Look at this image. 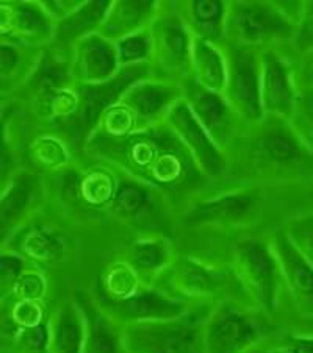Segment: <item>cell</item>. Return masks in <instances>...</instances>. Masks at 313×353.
Here are the masks:
<instances>
[{
    "label": "cell",
    "mask_w": 313,
    "mask_h": 353,
    "mask_svg": "<svg viewBox=\"0 0 313 353\" xmlns=\"http://www.w3.org/2000/svg\"><path fill=\"white\" fill-rule=\"evenodd\" d=\"M84 154L157 188L171 203H193L209 181L167 122L120 138L94 133Z\"/></svg>",
    "instance_id": "cell-1"
},
{
    "label": "cell",
    "mask_w": 313,
    "mask_h": 353,
    "mask_svg": "<svg viewBox=\"0 0 313 353\" xmlns=\"http://www.w3.org/2000/svg\"><path fill=\"white\" fill-rule=\"evenodd\" d=\"M227 175L267 185L312 181L313 157L290 122L265 117L235 139L227 152Z\"/></svg>",
    "instance_id": "cell-2"
},
{
    "label": "cell",
    "mask_w": 313,
    "mask_h": 353,
    "mask_svg": "<svg viewBox=\"0 0 313 353\" xmlns=\"http://www.w3.org/2000/svg\"><path fill=\"white\" fill-rule=\"evenodd\" d=\"M303 2H229L227 43L273 49L292 44Z\"/></svg>",
    "instance_id": "cell-3"
},
{
    "label": "cell",
    "mask_w": 313,
    "mask_h": 353,
    "mask_svg": "<svg viewBox=\"0 0 313 353\" xmlns=\"http://www.w3.org/2000/svg\"><path fill=\"white\" fill-rule=\"evenodd\" d=\"M230 269L252 307L273 316L285 286L271 241L257 236L238 239L230 249Z\"/></svg>",
    "instance_id": "cell-4"
},
{
    "label": "cell",
    "mask_w": 313,
    "mask_h": 353,
    "mask_svg": "<svg viewBox=\"0 0 313 353\" xmlns=\"http://www.w3.org/2000/svg\"><path fill=\"white\" fill-rule=\"evenodd\" d=\"M269 316L234 299L210 307L204 325L205 353H252L273 336Z\"/></svg>",
    "instance_id": "cell-5"
},
{
    "label": "cell",
    "mask_w": 313,
    "mask_h": 353,
    "mask_svg": "<svg viewBox=\"0 0 313 353\" xmlns=\"http://www.w3.org/2000/svg\"><path fill=\"white\" fill-rule=\"evenodd\" d=\"M155 77L152 64L122 68L115 79L99 85H77L79 105L74 116L61 125H58L64 134L84 152L86 141L97 130L104 114L121 102L124 94L138 81Z\"/></svg>",
    "instance_id": "cell-6"
},
{
    "label": "cell",
    "mask_w": 313,
    "mask_h": 353,
    "mask_svg": "<svg viewBox=\"0 0 313 353\" xmlns=\"http://www.w3.org/2000/svg\"><path fill=\"white\" fill-rule=\"evenodd\" d=\"M211 305H191L184 316L176 319L126 327L129 352L205 353L204 325Z\"/></svg>",
    "instance_id": "cell-7"
},
{
    "label": "cell",
    "mask_w": 313,
    "mask_h": 353,
    "mask_svg": "<svg viewBox=\"0 0 313 353\" xmlns=\"http://www.w3.org/2000/svg\"><path fill=\"white\" fill-rule=\"evenodd\" d=\"M116 192L107 213L133 230H140L141 234L168 236L171 232L169 205H173L169 199L157 188L120 170H116Z\"/></svg>",
    "instance_id": "cell-8"
},
{
    "label": "cell",
    "mask_w": 313,
    "mask_h": 353,
    "mask_svg": "<svg viewBox=\"0 0 313 353\" xmlns=\"http://www.w3.org/2000/svg\"><path fill=\"white\" fill-rule=\"evenodd\" d=\"M152 66L157 79L182 83L191 75L193 33L174 2H162L151 26Z\"/></svg>",
    "instance_id": "cell-9"
},
{
    "label": "cell",
    "mask_w": 313,
    "mask_h": 353,
    "mask_svg": "<svg viewBox=\"0 0 313 353\" xmlns=\"http://www.w3.org/2000/svg\"><path fill=\"white\" fill-rule=\"evenodd\" d=\"M227 55V81L224 97L245 127L265 119L262 105V50L257 47L224 46Z\"/></svg>",
    "instance_id": "cell-10"
},
{
    "label": "cell",
    "mask_w": 313,
    "mask_h": 353,
    "mask_svg": "<svg viewBox=\"0 0 313 353\" xmlns=\"http://www.w3.org/2000/svg\"><path fill=\"white\" fill-rule=\"evenodd\" d=\"M163 275L167 276V292L190 305L221 302L230 299V288L240 286L230 268L224 269L188 255H177Z\"/></svg>",
    "instance_id": "cell-11"
},
{
    "label": "cell",
    "mask_w": 313,
    "mask_h": 353,
    "mask_svg": "<svg viewBox=\"0 0 313 353\" xmlns=\"http://www.w3.org/2000/svg\"><path fill=\"white\" fill-rule=\"evenodd\" d=\"M52 175L57 179L54 180V192L69 207L105 213L108 211L117 186L115 169L96 163L88 169L68 166Z\"/></svg>",
    "instance_id": "cell-12"
},
{
    "label": "cell",
    "mask_w": 313,
    "mask_h": 353,
    "mask_svg": "<svg viewBox=\"0 0 313 353\" xmlns=\"http://www.w3.org/2000/svg\"><path fill=\"white\" fill-rule=\"evenodd\" d=\"M93 297L99 307L122 327L176 319L184 316L191 307L190 303L149 283H143L133 294L120 300L96 297L94 294Z\"/></svg>",
    "instance_id": "cell-13"
},
{
    "label": "cell",
    "mask_w": 313,
    "mask_h": 353,
    "mask_svg": "<svg viewBox=\"0 0 313 353\" xmlns=\"http://www.w3.org/2000/svg\"><path fill=\"white\" fill-rule=\"evenodd\" d=\"M182 86L184 99L193 116L214 139L218 149L227 157L235 139L245 130L243 122L235 114L224 94L205 90L193 77H187L182 81Z\"/></svg>",
    "instance_id": "cell-14"
},
{
    "label": "cell",
    "mask_w": 313,
    "mask_h": 353,
    "mask_svg": "<svg viewBox=\"0 0 313 353\" xmlns=\"http://www.w3.org/2000/svg\"><path fill=\"white\" fill-rule=\"evenodd\" d=\"M260 199L256 190H234L200 197L190 203L182 222L199 227H237L257 216Z\"/></svg>",
    "instance_id": "cell-15"
},
{
    "label": "cell",
    "mask_w": 313,
    "mask_h": 353,
    "mask_svg": "<svg viewBox=\"0 0 313 353\" xmlns=\"http://www.w3.org/2000/svg\"><path fill=\"white\" fill-rule=\"evenodd\" d=\"M46 183L43 176L28 169H17L2 185L0 197V238L2 244L13 236L43 203Z\"/></svg>",
    "instance_id": "cell-16"
},
{
    "label": "cell",
    "mask_w": 313,
    "mask_h": 353,
    "mask_svg": "<svg viewBox=\"0 0 313 353\" xmlns=\"http://www.w3.org/2000/svg\"><path fill=\"white\" fill-rule=\"evenodd\" d=\"M177 138L190 152L200 172L209 180H220L227 175V157L218 149L214 139L204 130V127L193 116L185 99H182L171 110L167 121Z\"/></svg>",
    "instance_id": "cell-17"
},
{
    "label": "cell",
    "mask_w": 313,
    "mask_h": 353,
    "mask_svg": "<svg viewBox=\"0 0 313 353\" xmlns=\"http://www.w3.org/2000/svg\"><path fill=\"white\" fill-rule=\"evenodd\" d=\"M298 99L294 68L277 47L262 50V105L265 117L290 122Z\"/></svg>",
    "instance_id": "cell-18"
},
{
    "label": "cell",
    "mask_w": 313,
    "mask_h": 353,
    "mask_svg": "<svg viewBox=\"0 0 313 353\" xmlns=\"http://www.w3.org/2000/svg\"><path fill=\"white\" fill-rule=\"evenodd\" d=\"M57 22L39 2L0 3V34L13 43L44 47L54 41Z\"/></svg>",
    "instance_id": "cell-19"
},
{
    "label": "cell",
    "mask_w": 313,
    "mask_h": 353,
    "mask_svg": "<svg viewBox=\"0 0 313 353\" xmlns=\"http://www.w3.org/2000/svg\"><path fill=\"white\" fill-rule=\"evenodd\" d=\"M184 99V86L177 81L147 79L138 81L124 94L121 105L135 116L141 128L160 125L177 103Z\"/></svg>",
    "instance_id": "cell-20"
},
{
    "label": "cell",
    "mask_w": 313,
    "mask_h": 353,
    "mask_svg": "<svg viewBox=\"0 0 313 353\" xmlns=\"http://www.w3.org/2000/svg\"><path fill=\"white\" fill-rule=\"evenodd\" d=\"M281 264L283 286L301 319L313 316V266L294 249L290 239L277 228L269 238Z\"/></svg>",
    "instance_id": "cell-21"
},
{
    "label": "cell",
    "mask_w": 313,
    "mask_h": 353,
    "mask_svg": "<svg viewBox=\"0 0 313 353\" xmlns=\"http://www.w3.org/2000/svg\"><path fill=\"white\" fill-rule=\"evenodd\" d=\"M69 64L75 85L105 83L121 70L116 44L100 33L79 41L69 52Z\"/></svg>",
    "instance_id": "cell-22"
},
{
    "label": "cell",
    "mask_w": 313,
    "mask_h": 353,
    "mask_svg": "<svg viewBox=\"0 0 313 353\" xmlns=\"http://www.w3.org/2000/svg\"><path fill=\"white\" fill-rule=\"evenodd\" d=\"M73 299L85 319V353H130L126 327L105 313L91 292L77 290Z\"/></svg>",
    "instance_id": "cell-23"
},
{
    "label": "cell",
    "mask_w": 313,
    "mask_h": 353,
    "mask_svg": "<svg viewBox=\"0 0 313 353\" xmlns=\"http://www.w3.org/2000/svg\"><path fill=\"white\" fill-rule=\"evenodd\" d=\"M2 249L16 252L28 264L41 269L54 266L63 260L66 254V241L54 228L28 222L2 244Z\"/></svg>",
    "instance_id": "cell-24"
},
{
    "label": "cell",
    "mask_w": 313,
    "mask_h": 353,
    "mask_svg": "<svg viewBox=\"0 0 313 353\" xmlns=\"http://www.w3.org/2000/svg\"><path fill=\"white\" fill-rule=\"evenodd\" d=\"M26 86L32 92L37 113L44 116L49 105L60 94L75 86L73 72H70L69 57L58 54L49 47Z\"/></svg>",
    "instance_id": "cell-25"
},
{
    "label": "cell",
    "mask_w": 313,
    "mask_h": 353,
    "mask_svg": "<svg viewBox=\"0 0 313 353\" xmlns=\"http://www.w3.org/2000/svg\"><path fill=\"white\" fill-rule=\"evenodd\" d=\"M111 5V0H84L74 13L57 22L54 41L49 47L58 54L69 57L70 49L79 41L100 32Z\"/></svg>",
    "instance_id": "cell-26"
},
{
    "label": "cell",
    "mask_w": 313,
    "mask_h": 353,
    "mask_svg": "<svg viewBox=\"0 0 313 353\" xmlns=\"http://www.w3.org/2000/svg\"><path fill=\"white\" fill-rule=\"evenodd\" d=\"M173 244L162 234H140L126 249L122 260L132 268L141 280L152 285L153 279L162 276L176 260Z\"/></svg>",
    "instance_id": "cell-27"
},
{
    "label": "cell",
    "mask_w": 313,
    "mask_h": 353,
    "mask_svg": "<svg viewBox=\"0 0 313 353\" xmlns=\"http://www.w3.org/2000/svg\"><path fill=\"white\" fill-rule=\"evenodd\" d=\"M160 7L162 2L157 0H115L99 33L116 43L130 34L149 30Z\"/></svg>",
    "instance_id": "cell-28"
},
{
    "label": "cell",
    "mask_w": 313,
    "mask_h": 353,
    "mask_svg": "<svg viewBox=\"0 0 313 353\" xmlns=\"http://www.w3.org/2000/svg\"><path fill=\"white\" fill-rule=\"evenodd\" d=\"M193 37L226 46L229 2L222 0H184L174 2Z\"/></svg>",
    "instance_id": "cell-29"
},
{
    "label": "cell",
    "mask_w": 313,
    "mask_h": 353,
    "mask_svg": "<svg viewBox=\"0 0 313 353\" xmlns=\"http://www.w3.org/2000/svg\"><path fill=\"white\" fill-rule=\"evenodd\" d=\"M44 47H33L2 39L0 43V88L3 97L26 86L43 60Z\"/></svg>",
    "instance_id": "cell-30"
},
{
    "label": "cell",
    "mask_w": 313,
    "mask_h": 353,
    "mask_svg": "<svg viewBox=\"0 0 313 353\" xmlns=\"http://www.w3.org/2000/svg\"><path fill=\"white\" fill-rule=\"evenodd\" d=\"M49 353H85V319L73 297L50 314Z\"/></svg>",
    "instance_id": "cell-31"
},
{
    "label": "cell",
    "mask_w": 313,
    "mask_h": 353,
    "mask_svg": "<svg viewBox=\"0 0 313 353\" xmlns=\"http://www.w3.org/2000/svg\"><path fill=\"white\" fill-rule=\"evenodd\" d=\"M190 77L205 90L224 94L227 81V55L224 46L194 37Z\"/></svg>",
    "instance_id": "cell-32"
},
{
    "label": "cell",
    "mask_w": 313,
    "mask_h": 353,
    "mask_svg": "<svg viewBox=\"0 0 313 353\" xmlns=\"http://www.w3.org/2000/svg\"><path fill=\"white\" fill-rule=\"evenodd\" d=\"M115 44L121 69L141 66V64H152L153 47L151 28L149 30L130 34V37L116 41Z\"/></svg>",
    "instance_id": "cell-33"
},
{
    "label": "cell",
    "mask_w": 313,
    "mask_h": 353,
    "mask_svg": "<svg viewBox=\"0 0 313 353\" xmlns=\"http://www.w3.org/2000/svg\"><path fill=\"white\" fill-rule=\"evenodd\" d=\"M290 123L313 157V88L298 86L296 107Z\"/></svg>",
    "instance_id": "cell-34"
},
{
    "label": "cell",
    "mask_w": 313,
    "mask_h": 353,
    "mask_svg": "<svg viewBox=\"0 0 313 353\" xmlns=\"http://www.w3.org/2000/svg\"><path fill=\"white\" fill-rule=\"evenodd\" d=\"M282 228L294 249L313 266V213L294 216Z\"/></svg>",
    "instance_id": "cell-35"
},
{
    "label": "cell",
    "mask_w": 313,
    "mask_h": 353,
    "mask_svg": "<svg viewBox=\"0 0 313 353\" xmlns=\"http://www.w3.org/2000/svg\"><path fill=\"white\" fill-rule=\"evenodd\" d=\"M47 283L46 275L43 270L35 266H28L26 272L21 275L15 285L11 296L7 300H32V302H43L47 294ZM2 300V302H7Z\"/></svg>",
    "instance_id": "cell-36"
},
{
    "label": "cell",
    "mask_w": 313,
    "mask_h": 353,
    "mask_svg": "<svg viewBox=\"0 0 313 353\" xmlns=\"http://www.w3.org/2000/svg\"><path fill=\"white\" fill-rule=\"evenodd\" d=\"M33 158L39 166L57 172L69 166V157L66 145L61 144V141L54 138H39L33 145Z\"/></svg>",
    "instance_id": "cell-37"
},
{
    "label": "cell",
    "mask_w": 313,
    "mask_h": 353,
    "mask_svg": "<svg viewBox=\"0 0 313 353\" xmlns=\"http://www.w3.org/2000/svg\"><path fill=\"white\" fill-rule=\"evenodd\" d=\"M28 266L32 264H28L19 254L2 249V256H0V296H2V300H7L11 296L17 280L21 279Z\"/></svg>",
    "instance_id": "cell-38"
},
{
    "label": "cell",
    "mask_w": 313,
    "mask_h": 353,
    "mask_svg": "<svg viewBox=\"0 0 313 353\" xmlns=\"http://www.w3.org/2000/svg\"><path fill=\"white\" fill-rule=\"evenodd\" d=\"M292 47L301 57L313 52V0L303 2Z\"/></svg>",
    "instance_id": "cell-39"
},
{
    "label": "cell",
    "mask_w": 313,
    "mask_h": 353,
    "mask_svg": "<svg viewBox=\"0 0 313 353\" xmlns=\"http://www.w3.org/2000/svg\"><path fill=\"white\" fill-rule=\"evenodd\" d=\"M277 345L287 353H313V338L298 333H288L277 341Z\"/></svg>",
    "instance_id": "cell-40"
},
{
    "label": "cell",
    "mask_w": 313,
    "mask_h": 353,
    "mask_svg": "<svg viewBox=\"0 0 313 353\" xmlns=\"http://www.w3.org/2000/svg\"><path fill=\"white\" fill-rule=\"evenodd\" d=\"M82 2L84 0H41L43 7L55 22H60L70 13H74Z\"/></svg>",
    "instance_id": "cell-41"
},
{
    "label": "cell",
    "mask_w": 313,
    "mask_h": 353,
    "mask_svg": "<svg viewBox=\"0 0 313 353\" xmlns=\"http://www.w3.org/2000/svg\"><path fill=\"white\" fill-rule=\"evenodd\" d=\"M294 75H296L298 86L313 88V52L303 55L299 69H294Z\"/></svg>",
    "instance_id": "cell-42"
},
{
    "label": "cell",
    "mask_w": 313,
    "mask_h": 353,
    "mask_svg": "<svg viewBox=\"0 0 313 353\" xmlns=\"http://www.w3.org/2000/svg\"><path fill=\"white\" fill-rule=\"evenodd\" d=\"M293 333L304 334V336H312L313 338V316L301 319V328L296 332H293Z\"/></svg>",
    "instance_id": "cell-43"
},
{
    "label": "cell",
    "mask_w": 313,
    "mask_h": 353,
    "mask_svg": "<svg viewBox=\"0 0 313 353\" xmlns=\"http://www.w3.org/2000/svg\"><path fill=\"white\" fill-rule=\"evenodd\" d=\"M2 353H19L17 350H15L13 347H8V345H2Z\"/></svg>",
    "instance_id": "cell-44"
},
{
    "label": "cell",
    "mask_w": 313,
    "mask_h": 353,
    "mask_svg": "<svg viewBox=\"0 0 313 353\" xmlns=\"http://www.w3.org/2000/svg\"><path fill=\"white\" fill-rule=\"evenodd\" d=\"M252 353H263V345H260L258 349H256V350H254Z\"/></svg>",
    "instance_id": "cell-45"
},
{
    "label": "cell",
    "mask_w": 313,
    "mask_h": 353,
    "mask_svg": "<svg viewBox=\"0 0 313 353\" xmlns=\"http://www.w3.org/2000/svg\"><path fill=\"white\" fill-rule=\"evenodd\" d=\"M310 192H312V196H313V179L310 181Z\"/></svg>",
    "instance_id": "cell-46"
}]
</instances>
